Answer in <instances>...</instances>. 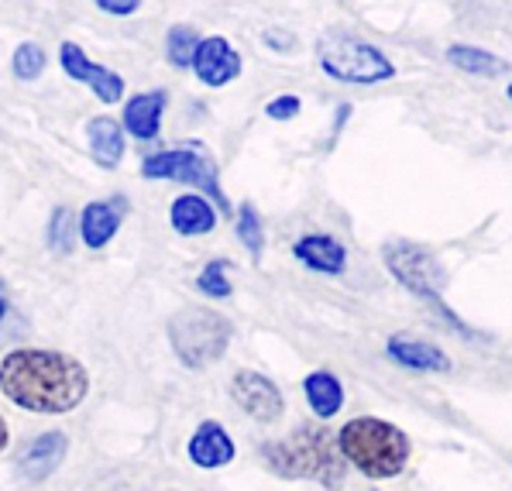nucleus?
Masks as SVG:
<instances>
[{"label":"nucleus","instance_id":"obj_1","mask_svg":"<svg viewBox=\"0 0 512 491\" xmlns=\"http://www.w3.org/2000/svg\"><path fill=\"white\" fill-rule=\"evenodd\" d=\"M0 388L14 406L59 416L80 406L90 378H86L83 364L66 354L25 347V351L7 354L0 364Z\"/></svg>","mask_w":512,"mask_h":491},{"label":"nucleus","instance_id":"obj_2","mask_svg":"<svg viewBox=\"0 0 512 491\" xmlns=\"http://www.w3.org/2000/svg\"><path fill=\"white\" fill-rule=\"evenodd\" d=\"M337 447H341L344 461H351L361 474H368V478H396L409 457L406 433L375 416L351 419V423L337 433Z\"/></svg>","mask_w":512,"mask_h":491},{"label":"nucleus","instance_id":"obj_3","mask_svg":"<svg viewBox=\"0 0 512 491\" xmlns=\"http://www.w3.org/2000/svg\"><path fill=\"white\" fill-rule=\"evenodd\" d=\"M262 454L272 471L286 478H313L327 488H337L344 481V461L330 430H296L286 440L265 443Z\"/></svg>","mask_w":512,"mask_h":491},{"label":"nucleus","instance_id":"obj_4","mask_svg":"<svg viewBox=\"0 0 512 491\" xmlns=\"http://www.w3.org/2000/svg\"><path fill=\"white\" fill-rule=\"evenodd\" d=\"M169 340L176 347L179 361L189 368H207L231 344V327L214 310H200V306H186L183 313L172 316Z\"/></svg>","mask_w":512,"mask_h":491},{"label":"nucleus","instance_id":"obj_5","mask_svg":"<svg viewBox=\"0 0 512 491\" xmlns=\"http://www.w3.org/2000/svg\"><path fill=\"white\" fill-rule=\"evenodd\" d=\"M320 66L330 79H341V83H382V79L396 76V66L375 45L358 42V38L330 42L320 52Z\"/></svg>","mask_w":512,"mask_h":491},{"label":"nucleus","instance_id":"obj_6","mask_svg":"<svg viewBox=\"0 0 512 491\" xmlns=\"http://www.w3.org/2000/svg\"><path fill=\"white\" fill-rule=\"evenodd\" d=\"M141 176H145V179H179V182H193V186H200L203 193H207L220 210L231 213V203H227L224 189H220V182H217L214 162H210V158H203V155H196V152H186V148H179V152L148 155L145 162H141Z\"/></svg>","mask_w":512,"mask_h":491},{"label":"nucleus","instance_id":"obj_7","mask_svg":"<svg viewBox=\"0 0 512 491\" xmlns=\"http://www.w3.org/2000/svg\"><path fill=\"white\" fill-rule=\"evenodd\" d=\"M382 255H385L389 272L396 275V279L403 282L409 292L430 299V303H440L444 272H440L437 258H433L430 251L416 248V244H409V241H392V244H385Z\"/></svg>","mask_w":512,"mask_h":491},{"label":"nucleus","instance_id":"obj_8","mask_svg":"<svg viewBox=\"0 0 512 491\" xmlns=\"http://www.w3.org/2000/svg\"><path fill=\"white\" fill-rule=\"evenodd\" d=\"M231 399L258 423H272V419L282 416V392L275 388L265 375H255V371H238L231 382Z\"/></svg>","mask_w":512,"mask_h":491},{"label":"nucleus","instance_id":"obj_9","mask_svg":"<svg viewBox=\"0 0 512 491\" xmlns=\"http://www.w3.org/2000/svg\"><path fill=\"white\" fill-rule=\"evenodd\" d=\"M59 62H62V69L76 79V83H86L100 100H104V104H117V100H121L124 79L117 73H110V69H104V66H97V62L86 59V52L80 49V45H73V42L62 45Z\"/></svg>","mask_w":512,"mask_h":491},{"label":"nucleus","instance_id":"obj_10","mask_svg":"<svg viewBox=\"0 0 512 491\" xmlns=\"http://www.w3.org/2000/svg\"><path fill=\"white\" fill-rule=\"evenodd\" d=\"M193 69L207 86H224V83H231V79H238L241 55L231 49L227 38H200Z\"/></svg>","mask_w":512,"mask_h":491},{"label":"nucleus","instance_id":"obj_11","mask_svg":"<svg viewBox=\"0 0 512 491\" xmlns=\"http://www.w3.org/2000/svg\"><path fill=\"white\" fill-rule=\"evenodd\" d=\"M66 437L59 430L42 433L38 440H31L18 457V471L25 474L28 481H45L49 474L59 471L62 457H66Z\"/></svg>","mask_w":512,"mask_h":491},{"label":"nucleus","instance_id":"obj_12","mask_svg":"<svg viewBox=\"0 0 512 491\" xmlns=\"http://www.w3.org/2000/svg\"><path fill=\"white\" fill-rule=\"evenodd\" d=\"M293 255L303 261L306 268H313V272H327V275L344 272V261H348L344 244H337L334 237H327V234L299 237V241L293 244Z\"/></svg>","mask_w":512,"mask_h":491},{"label":"nucleus","instance_id":"obj_13","mask_svg":"<svg viewBox=\"0 0 512 491\" xmlns=\"http://www.w3.org/2000/svg\"><path fill=\"white\" fill-rule=\"evenodd\" d=\"M189 461L196 467H224L234 461V443L220 423H203L189 440Z\"/></svg>","mask_w":512,"mask_h":491},{"label":"nucleus","instance_id":"obj_14","mask_svg":"<svg viewBox=\"0 0 512 491\" xmlns=\"http://www.w3.org/2000/svg\"><path fill=\"white\" fill-rule=\"evenodd\" d=\"M389 358L399 361L403 368H413V371H447L451 368V361H447L444 351H437L433 344H423V340H409V337L389 340Z\"/></svg>","mask_w":512,"mask_h":491},{"label":"nucleus","instance_id":"obj_15","mask_svg":"<svg viewBox=\"0 0 512 491\" xmlns=\"http://www.w3.org/2000/svg\"><path fill=\"white\" fill-rule=\"evenodd\" d=\"M162 110H165V93H141L124 107V131H131L135 138H155L162 124Z\"/></svg>","mask_w":512,"mask_h":491},{"label":"nucleus","instance_id":"obj_16","mask_svg":"<svg viewBox=\"0 0 512 491\" xmlns=\"http://www.w3.org/2000/svg\"><path fill=\"white\" fill-rule=\"evenodd\" d=\"M86 138H90V152L104 169H114L121 165L124 155V128L110 117H97V121L86 124Z\"/></svg>","mask_w":512,"mask_h":491},{"label":"nucleus","instance_id":"obj_17","mask_svg":"<svg viewBox=\"0 0 512 491\" xmlns=\"http://www.w3.org/2000/svg\"><path fill=\"white\" fill-rule=\"evenodd\" d=\"M172 227H176L179 234L193 237V234H210L217 224V213L210 207L203 196H179L176 203H172Z\"/></svg>","mask_w":512,"mask_h":491},{"label":"nucleus","instance_id":"obj_18","mask_svg":"<svg viewBox=\"0 0 512 491\" xmlns=\"http://www.w3.org/2000/svg\"><path fill=\"white\" fill-rule=\"evenodd\" d=\"M121 227V213H117L114 203H90L80 213V234L86 248H104L110 237Z\"/></svg>","mask_w":512,"mask_h":491},{"label":"nucleus","instance_id":"obj_19","mask_svg":"<svg viewBox=\"0 0 512 491\" xmlns=\"http://www.w3.org/2000/svg\"><path fill=\"white\" fill-rule=\"evenodd\" d=\"M303 388H306V399H310L313 413H317L320 419H330L337 409H341L344 388L334 375H330V371H313V375H306Z\"/></svg>","mask_w":512,"mask_h":491},{"label":"nucleus","instance_id":"obj_20","mask_svg":"<svg viewBox=\"0 0 512 491\" xmlns=\"http://www.w3.org/2000/svg\"><path fill=\"white\" fill-rule=\"evenodd\" d=\"M447 62L464 69V73H475V76L506 73V59H499V55H492L485 49H471V45H451V49H447Z\"/></svg>","mask_w":512,"mask_h":491},{"label":"nucleus","instance_id":"obj_21","mask_svg":"<svg viewBox=\"0 0 512 491\" xmlns=\"http://www.w3.org/2000/svg\"><path fill=\"white\" fill-rule=\"evenodd\" d=\"M196 49H200V35H196L193 28L176 25L169 31V59H172V66H179V69L193 66Z\"/></svg>","mask_w":512,"mask_h":491},{"label":"nucleus","instance_id":"obj_22","mask_svg":"<svg viewBox=\"0 0 512 491\" xmlns=\"http://www.w3.org/2000/svg\"><path fill=\"white\" fill-rule=\"evenodd\" d=\"M238 237L244 241V248L255 255V261L262 258V248H265V241H262V217L255 213V207L251 203H241V210H238Z\"/></svg>","mask_w":512,"mask_h":491},{"label":"nucleus","instance_id":"obj_23","mask_svg":"<svg viewBox=\"0 0 512 491\" xmlns=\"http://www.w3.org/2000/svg\"><path fill=\"white\" fill-rule=\"evenodd\" d=\"M196 285H200L203 296H214V299L231 296V282H227V261H210V265L200 272Z\"/></svg>","mask_w":512,"mask_h":491},{"label":"nucleus","instance_id":"obj_24","mask_svg":"<svg viewBox=\"0 0 512 491\" xmlns=\"http://www.w3.org/2000/svg\"><path fill=\"white\" fill-rule=\"evenodd\" d=\"M11 66L18 79H35V76H42V69H45V52L38 49L35 42H25V45H18Z\"/></svg>","mask_w":512,"mask_h":491},{"label":"nucleus","instance_id":"obj_25","mask_svg":"<svg viewBox=\"0 0 512 491\" xmlns=\"http://www.w3.org/2000/svg\"><path fill=\"white\" fill-rule=\"evenodd\" d=\"M49 244H52V251H69V244H73V213H69L66 207L52 213Z\"/></svg>","mask_w":512,"mask_h":491},{"label":"nucleus","instance_id":"obj_26","mask_svg":"<svg viewBox=\"0 0 512 491\" xmlns=\"http://www.w3.org/2000/svg\"><path fill=\"white\" fill-rule=\"evenodd\" d=\"M265 110H269V117H275V121H289V117L299 114V97H289V93L286 97H275Z\"/></svg>","mask_w":512,"mask_h":491},{"label":"nucleus","instance_id":"obj_27","mask_svg":"<svg viewBox=\"0 0 512 491\" xmlns=\"http://www.w3.org/2000/svg\"><path fill=\"white\" fill-rule=\"evenodd\" d=\"M100 11H107V14H131V11H138V0H100Z\"/></svg>","mask_w":512,"mask_h":491},{"label":"nucleus","instance_id":"obj_28","mask_svg":"<svg viewBox=\"0 0 512 491\" xmlns=\"http://www.w3.org/2000/svg\"><path fill=\"white\" fill-rule=\"evenodd\" d=\"M4 447H7V423L0 419V450H4Z\"/></svg>","mask_w":512,"mask_h":491},{"label":"nucleus","instance_id":"obj_29","mask_svg":"<svg viewBox=\"0 0 512 491\" xmlns=\"http://www.w3.org/2000/svg\"><path fill=\"white\" fill-rule=\"evenodd\" d=\"M7 313V296H4V285H0V320H4Z\"/></svg>","mask_w":512,"mask_h":491},{"label":"nucleus","instance_id":"obj_30","mask_svg":"<svg viewBox=\"0 0 512 491\" xmlns=\"http://www.w3.org/2000/svg\"><path fill=\"white\" fill-rule=\"evenodd\" d=\"M509 100H512V86H509Z\"/></svg>","mask_w":512,"mask_h":491}]
</instances>
